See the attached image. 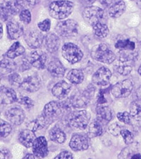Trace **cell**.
Listing matches in <instances>:
<instances>
[{
    "instance_id": "6da1fadb",
    "label": "cell",
    "mask_w": 141,
    "mask_h": 159,
    "mask_svg": "<svg viewBox=\"0 0 141 159\" xmlns=\"http://www.w3.org/2000/svg\"><path fill=\"white\" fill-rule=\"evenodd\" d=\"M73 3L67 0H61L52 2L49 5V14L52 18L62 20L67 18L73 11Z\"/></svg>"
},
{
    "instance_id": "7a4b0ae2",
    "label": "cell",
    "mask_w": 141,
    "mask_h": 159,
    "mask_svg": "<svg viewBox=\"0 0 141 159\" xmlns=\"http://www.w3.org/2000/svg\"><path fill=\"white\" fill-rule=\"evenodd\" d=\"M69 108H70V106L68 105V102L64 104V103H60L55 101L50 102L45 105L42 115L51 124L53 121L62 115L63 111Z\"/></svg>"
},
{
    "instance_id": "3957f363",
    "label": "cell",
    "mask_w": 141,
    "mask_h": 159,
    "mask_svg": "<svg viewBox=\"0 0 141 159\" xmlns=\"http://www.w3.org/2000/svg\"><path fill=\"white\" fill-rule=\"evenodd\" d=\"M95 89L93 87H88L86 90L78 92L74 94L68 101L70 107L76 108H83L86 107L90 102V99L94 94Z\"/></svg>"
},
{
    "instance_id": "277c9868",
    "label": "cell",
    "mask_w": 141,
    "mask_h": 159,
    "mask_svg": "<svg viewBox=\"0 0 141 159\" xmlns=\"http://www.w3.org/2000/svg\"><path fill=\"white\" fill-rule=\"evenodd\" d=\"M92 57L97 61L110 64L116 59V55L107 44H100L92 49Z\"/></svg>"
},
{
    "instance_id": "5b68a950",
    "label": "cell",
    "mask_w": 141,
    "mask_h": 159,
    "mask_svg": "<svg viewBox=\"0 0 141 159\" xmlns=\"http://www.w3.org/2000/svg\"><path fill=\"white\" fill-rule=\"evenodd\" d=\"M55 30L57 35L65 38L75 37L78 33V25L73 19L61 21L56 26Z\"/></svg>"
},
{
    "instance_id": "8992f818",
    "label": "cell",
    "mask_w": 141,
    "mask_h": 159,
    "mask_svg": "<svg viewBox=\"0 0 141 159\" xmlns=\"http://www.w3.org/2000/svg\"><path fill=\"white\" fill-rule=\"evenodd\" d=\"M90 119V113L87 111L78 110L70 113L68 117V123L73 128L84 129L87 128Z\"/></svg>"
},
{
    "instance_id": "52a82bcc",
    "label": "cell",
    "mask_w": 141,
    "mask_h": 159,
    "mask_svg": "<svg viewBox=\"0 0 141 159\" xmlns=\"http://www.w3.org/2000/svg\"><path fill=\"white\" fill-rule=\"evenodd\" d=\"M62 54L63 57L70 63L79 62L83 57V53L79 47L73 43H66L63 45Z\"/></svg>"
},
{
    "instance_id": "ba28073f",
    "label": "cell",
    "mask_w": 141,
    "mask_h": 159,
    "mask_svg": "<svg viewBox=\"0 0 141 159\" xmlns=\"http://www.w3.org/2000/svg\"><path fill=\"white\" fill-rule=\"evenodd\" d=\"M104 16H105V11L102 9L98 7H87L83 11L84 20L92 26L102 21Z\"/></svg>"
},
{
    "instance_id": "9c48e42d",
    "label": "cell",
    "mask_w": 141,
    "mask_h": 159,
    "mask_svg": "<svg viewBox=\"0 0 141 159\" xmlns=\"http://www.w3.org/2000/svg\"><path fill=\"white\" fill-rule=\"evenodd\" d=\"M134 89V84L131 80H124L112 87L111 94L116 98H126L131 94Z\"/></svg>"
},
{
    "instance_id": "30bf717a",
    "label": "cell",
    "mask_w": 141,
    "mask_h": 159,
    "mask_svg": "<svg viewBox=\"0 0 141 159\" xmlns=\"http://www.w3.org/2000/svg\"><path fill=\"white\" fill-rule=\"evenodd\" d=\"M69 147L74 152H81L88 149L89 139L87 135L83 134H75L71 137Z\"/></svg>"
},
{
    "instance_id": "8fae6325",
    "label": "cell",
    "mask_w": 141,
    "mask_h": 159,
    "mask_svg": "<svg viewBox=\"0 0 141 159\" xmlns=\"http://www.w3.org/2000/svg\"><path fill=\"white\" fill-rule=\"evenodd\" d=\"M32 148H33V154L39 158H45L49 153L48 145L45 137H37L32 146Z\"/></svg>"
},
{
    "instance_id": "7c38bea8",
    "label": "cell",
    "mask_w": 141,
    "mask_h": 159,
    "mask_svg": "<svg viewBox=\"0 0 141 159\" xmlns=\"http://www.w3.org/2000/svg\"><path fill=\"white\" fill-rule=\"evenodd\" d=\"M111 77V70L108 68L102 66L94 73L92 76V82L97 85L106 86L110 83Z\"/></svg>"
},
{
    "instance_id": "4fadbf2b",
    "label": "cell",
    "mask_w": 141,
    "mask_h": 159,
    "mask_svg": "<svg viewBox=\"0 0 141 159\" xmlns=\"http://www.w3.org/2000/svg\"><path fill=\"white\" fill-rule=\"evenodd\" d=\"M42 80L40 76L34 74L26 78L21 83V87L28 92H35L40 89Z\"/></svg>"
},
{
    "instance_id": "5bb4252c",
    "label": "cell",
    "mask_w": 141,
    "mask_h": 159,
    "mask_svg": "<svg viewBox=\"0 0 141 159\" xmlns=\"http://www.w3.org/2000/svg\"><path fill=\"white\" fill-rule=\"evenodd\" d=\"M42 34L38 30H31L28 31L25 35V41L32 49H38L44 42Z\"/></svg>"
},
{
    "instance_id": "9a60e30c",
    "label": "cell",
    "mask_w": 141,
    "mask_h": 159,
    "mask_svg": "<svg viewBox=\"0 0 141 159\" xmlns=\"http://www.w3.org/2000/svg\"><path fill=\"white\" fill-rule=\"evenodd\" d=\"M5 115L7 120L15 125H19L22 124L26 118L25 112L23 109L18 107L9 108L7 111Z\"/></svg>"
},
{
    "instance_id": "2e32d148",
    "label": "cell",
    "mask_w": 141,
    "mask_h": 159,
    "mask_svg": "<svg viewBox=\"0 0 141 159\" xmlns=\"http://www.w3.org/2000/svg\"><path fill=\"white\" fill-rule=\"evenodd\" d=\"M29 61L31 66H33V67L40 70L44 69L46 67L47 56L44 52L37 50L31 53L29 57Z\"/></svg>"
},
{
    "instance_id": "e0dca14e",
    "label": "cell",
    "mask_w": 141,
    "mask_h": 159,
    "mask_svg": "<svg viewBox=\"0 0 141 159\" xmlns=\"http://www.w3.org/2000/svg\"><path fill=\"white\" fill-rule=\"evenodd\" d=\"M71 89V85L65 81L59 82L53 87L52 89V94L57 98L58 99H63L67 97L70 93Z\"/></svg>"
},
{
    "instance_id": "ac0fdd59",
    "label": "cell",
    "mask_w": 141,
    "mask_h": 159,
    "mask_svg": "<svg viewBox=\"0 0 141 159\" xmlns=\"http://www.w3.org/2000/svg\"><path fill=\"white\" fill-rule=\"evenodd\" d=\"M7 28L8 36L11 39H17L23 35V28L17 21L9 20L7 24Z\"/></svg>"
},
{
    "instance_id": "d6986e66",
    "label": "cell",
    "mask_w": 141,
    "mask_h": 159,
    "mask_svg": "<svg viewBox=\"0 0 141 159\" xmlns=\"http://www.w3.org/2000/svg\"><path fill=\"white\" fill-rule=\"evenodd\" d=\"M18 141L26 148H30L33 146L35 140L37 138L35 132L30 129H25L20 131L18 134Z\"/></svg>"
},
{
    "instance_id": "ffe728a7",
    "label": "cell",
    "mask_w": 141,
    "mask_h": 159,
    "mask_svg": "<svg viewBox=\"0 0 141 159\" xmlns=\"http://www.w3.org/2000/svg\"><path fill=\"white\" fill-rule=\"evenodd\" d=\"M0 99L4 104H13L18 100L14 89L5 86L0 87Z\"/></svg>"
},
{
    "instance_id": "44dd1931",
    "label": "cell",
    "mask_w": 141,
    "mask_h": 159,
    "mask_svg": "<svg viewBox=\"0 0 141 159\" xmlns=\"http://www.w3.org/2000/svg\"><path fill=\"white\" fill-rule=\"evenodd\" d=\"M44 42L47 50L50 53L57 52L60 47V39L54 33H51L46 35Z\"/></svg>"
},
{
    "instance_id": "7402d4cb",
    "label": "cell",
    "mask_w": 141,
    "mask_h": 159,
    "mask_svg": "<svg viewBox=\"0 0 141 159\" xmlns=\"http://www.w3.org/2000/svg\"><path fill=\"white\" fill-rule=\"evenodd\" d=\"M47 70L53 77L62 78L65 74L66 69L62 62L58 59L51 61L47 66Z\"/></svg>"
},
{
    "instance_id": "603a6c76",
    "label": "cell",
    "mask_w": 141,
    "mask_h": 159,
    "mask_svg": "<svg viewBox=\"0 0 141 159\" xmlns=\"http://www.w3.org/2000/svg\"><path fill=\"white\" fill-rule=\"evenodd\" d=\"M113 118L112 111L106 106H100L97 108V120L101 123H107Z\"/></svg>"
},
{
    "instance_id": "cb8c5ba5",
    "label": "cell",
    "mask_w": 141,
    "mask_h": 159,
    "mask_svg": "<svg viewBox=\"0 0 141 159\" xmlns=\"http://www.w3.org/2000/svg\"><path fill=\"white\" fill-rule=\"evenodd\" d=\"M49 139L51 141L57 144H63L66 139V134L62 129L59 127H54L51 129L49 133Z\"/></svg>"
},
{
    "instance_id": "d4e9b609",
    "label": "cell",
    "mask_w": 141,
    "mask_h": 159,
    "mask_svg": "<svg viewBox=\"0 0 141 159\" xmlns=\"http://www.w3.org/2000/svg\"><path fill=\"white\" fill-rule=\"evenodd\" d=\"M126 10V4L123 1H118L110 7L108 14L111 18H118L124 14Z\"/></svg>"
},
{
    "instance_id": "484cf974",
    "label": "cell",
    "mask_w": 141,
    "mask_h": 159,
    "mask_svg": "<svg viewBox=\"0 0 141 159\" xmlns=\"http://www.w3.org/2000/svg\"><path fill=\"white\" fill-rule=\"evenodd\" d=\"M133 59H124V58H120L119 59V64L115 66V70L119 74L122 75H127L131 73L133 70V66L131 64H129V63Z\"/></svg>"
},
{
    "instance_id": "4316f807",
    "label": "cell",
    "mask_w": 141,
    "mask_h": 159,
    "mask_svg": "<svg viewBox=\"0 0 141 159\" xmlns=\"http://www.w3.org/2000/svg\"><path fill=\"white\" fill-rule=\"evenodd\" d=\"M25 53V49L20 42H16L12 45L6 53V57L10 59H14L18 57L23 55Z\"/></svg>"
},
{
    "instance_id": "83f0119b",
    "label": "cell",
    "mask_w": 141,
    "mask_h": 159,
    "mask_svg": "<svg viewBox=\"0 0 141 159\" xmlns=\"http://www.w3.org/2000/svg\"><path fill=\"white\" fill-rule=\"evenodd\" d=\"M92 29L95 35L99 38H106L109 35V33H110L108 26L102 21H100V22L93 25Z\"/></svg>"
},
{
    "instance_id": "f1b7e54d",
    "label": "cell",
    "mask_w": 141,
    "mask_h": 159,
    "mask_svg": "<svg viewBox=\"0 0 141 159\" xmlns=\"http://www.w3.org/2000/svg\"><path fill=\"white\" fill-rule=\"evenodd\" d=\"M103 132V128L102 123L96 120L93 121L92 123L88 126V130H87V136L93 138L101 136Z\"/></svg>"
},
{
    "instance_id": "f546056e",
    "label": "cell",
    "mask_w": 141,
    "mask_h": 159,
    "mask_svg": "<svg viewBox=\"0 0 141 159\" xmlns=\"http://www.w3.org/2000/svg\"><path fill=\"white\" fill-rule=\"evenodd\" d=\"M84 73L79 69H73L67 74V79L73 84H79L84 80Z\"/></svg>"
},
{
    "instance_id": "4dcf8cb0",
    "label": "cell",
    "mask_w": 141,
    "mask_h": 159,
    "mask_svg": "<svg viewBox=\"0 0 141 159\" xmlns=\"http://www.w3.org/2000/svg\"><path fill=\"white\" fill-rule=\"evenodd\" d=\"M115 47L124 51H133L135 48V44L130 39H119L116 42Z\"/></svg>"
},
{
    "instance_id": "1f68e13d",
    "label": "cell",
    "mask_w": 141,
    "mask_h": 159,
    "mask_svg": "<svg viewBox=\"0 0 141 159\" xmlns=\"http://www.w3.org/2000/svg\"><path fill=\"white\" fill-rule=\"evenodd\" d=\"M130 115L134 120L141 121V104L133 102L130 106Z\"/></svg>"
},
{
    "instance_id": "d6a6232c",
    "label": "cell",
    "mask_w": 141,
    "mask_h": 159,
    "mask_svg": "<svg viewBox=\"0 0 141 159\" xmlns=\"http://www.w3.org/2000/svg\"><path fill=\"white\" fill-rule=\"evenodd\" d=\"M12 128L7 121L0 120V138H6L11 134Z\"/></svg>"
},
{
    "instance_id": "836d02e7",
    "label": "cell",
    "mask_w": 141,
    "mask_h": 159,
    "mask_svg": "<svg viewBox=\"0 0 141 159\" xmlns=\"http://www.w3.org/2000/svg\"><path fill=\"white\" fill-rule=\"evenodd\" d=\"M16 67V65L14 62H12V61L9 59V58H2L0 59V68L2 69L7 70H13Z\"/></svg>"
},
{
    "instance_id": "e575fe53",
    "label": "cell",
    "mask_w": 141,
    "mask_h": 159,
    "mask_svg": "<svg viewBox=\"0 0 141 159\" xmlns=\"http://www.w3.org/2000/svg\"><path fill=\"white\" fill-rule=\"evenodd\" d=\"M8 79H9L10 84L14 87H20L21 83H22L21 76L16 73H13L10 74Z\"/></svg>"
},
{
    "instance_id": "d590c367",
    "label": "cell",
    "mask_w": 141,
    "mask_h": 159,
    "mask_svg": "<svg viewBox=\"0 0 141 159\" xmlns=\"http://www.w3.org/2000/svg\"><path fill=\"white\" fill-rule=\"evenodd\" d=\"M121 135L123 137L124 140V142L126 143V144H130L133 143L134 139V134H133L131 131H129V129H124L121 131Z\"/></svg>"
},
{
    "instance_id": "8d00e7d4",
    "label": "cell",
    "mask_w": 141,
    "mask_h": 159,
    "mask_svg": "<svg viewBox=\"0 0 141 159\" xmlns=\"http://www.w3.org/2000/svg\"><path fill=\"white\" fill-rule=\"evenodd\" d=\"M19 18L20 20L25 24H29L32 20L31 13L28 9H23L20 12Z\"/></svg>"
},
{
    "instance_id": "74e56055",
    "label": "cell",
    "mask_w": 141,
    "mask_h": 159,
    "mask_svg": "<svg viewBox=\"0 0 141 159\" xmlns=\"http://www.w3.org/2000/svg\"><path fill=\"white\" fill-rule=\"evenodd\" d=\"M18 102L20 104L23 105V107H25L27 109H31L34 107V102L31 98L28 97H21L18 100Z\"/></svg>"
},
{
    "instance_id": "f35d334b",
    "label": "cell",
    "mask_w": 141,
    "mask_h": 159,
    "mask_svg": "<svg viewBox=\"0 0 141 159\" xmlns=\"http://www.w3.org/2000/svg\"><path fill=\"white\" fill-rule=\"evenodd\" d=\"M109 132L114 136L117 137L119 134H121V131L122 130L121 126L119 125L118 123H112L109 126Z\"/></svg>"
},
{
    "instance_id": "ab89813d",
    "label": "cell",
    "mask_w": 141,
    "mask_h": 159,
    "mask_svg": "<svg viewBox=\"0 0 141 159\" xmlns=\"http://www.w3.org/2000/svg\"><path fill=\"white\" fill-rule=\"evenodd\" d=\"M131 115L126 111L125 112H120L117 113V118L122 123L125 124H130L131 123Z\"/></svg>"
},
{
    "instance_id": "60d3db41",
    "label": "cell",
    "mask_w": 141,
    "mask_h": 159,
    "mask_svg": "<svg viewBox=\"0 0 141 159\" xmlns=\"http://www.w3.org/2000/svg\"><path fill=\"white\" fill-rule=\"evenodd\" d=\"M38 26L40 31L47 33V32H49L50 30V27H51V21H50L49 19H45L41 21V22L38 23Z\"/></svg>"
},
{
    "instance_id": "b9f144b4",
    "label": "cell",
    "mask_w": 141,
    "mask_h": 159,
    "mask_svg": "<svg viewBox=\"0 0 141 159\" xmlns=\"http://www.w3.org/2000/svg\"><path fill=\"white\" fill-rule=\"evenodd\" d=\"M73 155L71 152H68V151H64L59 153V154L56 156L54 159H73Z\"/></svg>"
},
{
    "instance_id": "7bdbcfd3",
    "label": "cell",
    "mask_w": 141,
    "mask_h": 159,
    "mask_svg": "<svg viewBox=\"0 0 141 159\" xmlns=\"http://www.w3.org/2000/svg\"><path fill=\"white\" fill-rule=\"evenodd\" d=\"M12 154L9 150H8L6 148L0 149V159H11Z\"/></svg>"
},
{
    "instance_id": "ee69618b",
    "label": "cell",
    "mask_w": 141,
    "mask_h": 159,
    "mask_svg": "<svg viewBox=\"0 0 141 159\" xmlns=\"http://www.w3.org/2000/svg\"><path fill=\"white\" fill-rule=\"evenodd\" d=\"M31 68V64L29 59H23L22 60V62H21V64L20 66V70L21 71H24V70H29Z\"/></svg>"
},
{
    "instance_id": "f6af8a7d",
    "label": "cell",
    "mask_w": 141,
    "mask_h": 159,
    "mask_svg": "<svg viewBox=\"0 0 141 159\" xmlns=\"http://www.w3.org/2000/svg\"><path fill=\"white\" fill-rule=\"evenodd\" d=\"M100 3L105 7H111L114 4V0H100Z\"/></svg>"
},
{
    "instance_id": "bcb514c9",
    "label": "cell",
    "mask_w": 141,
    "mask_h": 159,
    "mask_svg": "<svg viewBox=\"0 0 141 159\" xmlns=\"http://www.w3.org/2000/svg\"><path fill=\"white\" fill-rule=\"evenodd\" d=\"M41 0H26V2L29 6H35V5L38 4Z\"/></svg>"
},
{
    "instance_id": "7dc6e473",
    "label": "cell",
    "mask_w": 141,
    "mask_h": 159,
    "mask_svg": "<svg viewBox=\"0 0 141 159\" xmlns=\"http://www.w3.org/2000/svg\"><path fill=\"white\" fill-rule=\"evenodd\" d=\"M35 156L34 154H32V153H28L22 159H35Z\"/></svg>"
},
{
    "instance_id": "c3c4849f",
    "label": "cell",
    "mask_w": 141,
    "mask_h": 159,
    "mask_svg": "<svg viewBox=\"0 0 141 159\" xmlns=\"http://www.w3.org/2000/svg\"><path fill=\"white\" fill-rule=\"evenodd\" d=\"M81 1L85 4H92V3H94L95 0H81Z\"/></svg>"
},
{
    "instance_id": "681fc988",
    "label": "cell",
    "mask_w": 141,
    "mask_h": 159,
    "mask_svg": "<svg viewBox=\"0 0 141 159\" xmlns=\"http://www.w3.org/2000/svg\"><path fill=\"white\" fill-rule=\"evenodd\" d=\"M130 159H141V154L140 153H135Z\"/></svg>"
},
{
    "instance_id": "f907efd6",
    "label": "cell",
    "mask_w": 141,
    "mask_h": 159,
    "mask_svg": "<svg viewBox=\"0 0 141 159\" xmlns=\"http://www.w3.org/2000/svg\"><path fill=\"white\" fill-rule=\"evenodd\" d=\"M3 37V27H2V24L0 23V39Z\"/></svg>"
},
{
    "instance_id": "816d5d0a",
    "label": "cell",
    "mask_w": 141,
    "mask_h": 159,
    "mask_svg": "<svg viewBox=\"0 0 141 159\" xmlns=\"http://www.w3.org/2000/svg\"><path fill=\"white\" fill-rule=\"evenodd\" d=\"M137 4H138V7H139L140 9V10H141V0H138V2H137Z\"/></svg>"
},
{
    "instance_id": "f5cc1de1",
    "label": "cell",
    "mask_w": 141,
    "mask_h": 159,
    "mask_svg": "<svg viewBox=\"0 0 141 159\" xmlns=\"http://www.w3.org/2000/svg\"><path fill=\"white\" fill-rule=\"evenodd\" d=\"M138 73L140 74V75H141V65L140 66V67H139V68H138Z\"/></svg>"
},
{
    "instance_id": "db71d44e",
    "label": "cell",
    "mask_w": 141,
    "mask_h": 159,
    "mask_svg": "<svg viewBox=\"0 0 141 159\" xmlns=\"http://www.w3.org/2000/svg\"><path fill=\"white\" fill-rule=\"evenodd\" d=\"M1 79H2V78H1V76H0V82H1Z\"/></svg>"
},
{
    "instance_id": "11a10c76",
    "label": "cell",
    "mask_w": 141,
    "mask_h": 159,
    "mask_svg": "<svg viewBox=\"0 0 141 159\" xmlns=\"http://www.w3.org/2000/svg\"><path fill=\"white\" fill-rule=\"evenodd\" d=\"M132 1H134V0H132Z\"/></svg>"
}]
</instances>
